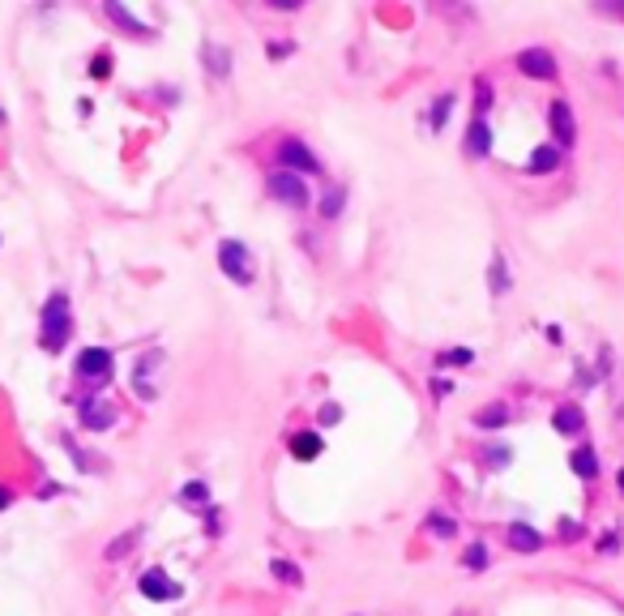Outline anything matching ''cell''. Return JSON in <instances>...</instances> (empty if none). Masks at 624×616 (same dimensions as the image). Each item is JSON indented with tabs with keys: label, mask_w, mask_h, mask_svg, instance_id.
<instances>
[{
	"label": "cell",
	"mask_w": 624,
	"mask_h": 616,
	"mask_svg": "<svg viewBox=\"0 0 624 616\" xmlns=\"http://www.w3.org/2000/svg\"><path fill=\"white\" fill-rule=\"evenodd\" d=\"M68 330H73V317H68V296H64V291H56V296L43 304V330H39V338H43V347H47V351H60V347H64V338H68Z\"/></svg>",
	"instance_id": "obj_1"
},
{
	"label": "cell",
	"mask_w": 624,
	"mask_h": 616,
	"mask_svg": "<svg viewBox=\"0 0 624 616\" xmlns=\"http://www.w3.org/2000/svg\"><path fill=\"white\" fill-rule=\"evenodd\" d=\"M218 266H223V274H227L231 283H240V287H248L252 274H257V261H252L248 244H240V240H223V244H218Z\"/></svg>",
	"instance_id": "obj_2"
},
{
	"label": "cell",
	"mask_w": 624,
	"mask_h": 616,
	"mask_svg": "<svg viewBox=\"0 0 624 616\" xmlns=\"http://www.w3.org/2000/svg\"><path fill=\"white\" fill-rule=\"evenodd\" d=\"M270 197H278L282 206L304 210V206H308V184H304V176H295V171H274V176H270Z\"/></svg>",
	"instance_id": "obj_3"
},
{
	"label": "cell",
	"mask_w": 624,
	"mask_h": 616,
	"mask_svg": "<svg viewBox=\"0 0 624 616\" xmlns=\"http://www.w3.org/2000/svg\"><path fill=\"white\" fill-rule=\"evenodd\" d=\"M77 377L90 381V385L111 381V351H107V347H86V351L77 355Z\"/></svg>",
	"instance_id": "obj_4"
},
{
	"label": "cell",
	"mask_w": 624,
	"mask_h": 616,
	"mask_svg": "<svg viewBox=\"0 0 624 616\" xmlns=\"http://www.w3.org/2000/svg\"><path fill=\"white\" fill-rule=\"evenodd\" d=\"M278 163H287V167H295V176L300 171H321V163H317V154L304 146V141H295V137H287V141H278Z\"/></svg>",
	"instance_id": "obj_5"
},
{
	"label": "cell",
	"mask_w": 624,
	"mask_h": 616,
	"mask_svg": "<svg viewBox=\"0 0 624 616\" xmlns=\"http://www.w3.org/2000/svg\"><path fill=\"white\" fill-rule=\"evenodd\" d=\"M548 120H552V133H556V141H561V150H569V146L578 141V124H573V107H569L565 99H556V103H552V111H548Z\"/></svg>",
	"instance_id": "obj_6"
},
{
	"label": "cell",
	"mask_w": 624,
	"mask_h": 616,
	"mask_svg": "<svg viewBox=\"0 0 624 616\" xmlns=\"http://www.w3.org/2000/svg\"><path fill=\"white\" fill-rule=\"evenodd\" d=\"M518 69L526 73V77H556V60H552V51H543V47H526L522 56H518Z\"/></svg>",
	"instance_id": "obj_7"
},
{
	"label": "cell",
	"mask_w": 624,
	"mask_h": 616,
	"mask_svg": "<svg viewBox=\"0 0 624 616\" xmlns=\"http://www.w3.org/2000/svg\"><path fill=\"white\" fill-rule=\"evenodd\" d=\"M137 587H141L145 600H180V582H171L163 570H145Z\"/></svg>",
	"instance_id": "obj_8"
},
{
	"label": "cell",
	"mask_w": 624,
	"mask_h": 616,
	"mask_svg": "<svg viewBox=\"0 0 624 616\" xmlns=\"http://www.w3.org/2000/svg\"><path fill=\"white\" fill-rule=\"evenodd\" d=\"M163 364V351H145V360L137 364V373H133V385H137V394L141 398H158V385L150 381V373Z\"/></svg>",
	"instance_id": "obj_9"
},
{
	"label": "cell",
	"mask_w": 624,
	"mask_h": 616,
	"mask_svg": "<svg viewBox=\"0 0 624 616\" xmlns=\"http://www.w3.org/2000/svg\"><path fill=\"white\" fill-rule=\"evenodd\" d=\"M505 535H509V548H513V552H539V548H543V535H539L535 527H526V522H513Z\"/></svg>",
	"instance_id": "obj_10"
},
{
	"label": "cell",
	"mask_w": 624,
	"mask_h": 616,
	"mask_svg": "<svg viewBox=\"0 0 624 616\" xmlns=\"http://www.w3.org/2000/svg\"><path fill=\"white\" fill-rule=\"evenodd\" d=\"M466 150H471L475 158H484V154L492 150V133H488L484 116H475V120H471V128H466Z\"/></svg>",
	"instance_id": "obj_11"
},
{
	"label": "cell",
	"mask_w": 624,
	"mask_h": 616,
	"mask_svg": "<svg viewBox=\"0 0 624 616\" xmlns=\"http://www.w3.org/2000/svg\"><path fill=\"white\" fill-rule=\"evenodd\" d=\"M552 424H556V433H565V437H578L582 428H586V415H582V407H561L556 415H552Z\"/></svg>",
	"instance_id": "obj_12"
},
{
	"label": "cell",
	"mask_w": 624,
	"mask_h": 616,
	"mask_svg": "<svg viewBox=\"0 0 624 616\" xmlns=\"http://www.w3.org/2000/svg\"><path fill=\"white\" fill-rule=\"evenodd\" d=\"M556 167H561V146H539L531 154V163H526V171H535V176H548Z\"/></svg>",
	"instance_id": "obj_13"
},
{
	"label": "cell",
	"mask_w": 624,
	"mask_h": 616,
	"mask_svg": "<svg viewBox=\"0 0 624 616\" xmlns=\"http://www.w3.org/2000/svg\"><path fill=\"white\" fill-rule=\"evenodd\" d=\"M111 420H116V411L107 403H86L81 407V424L86 428H111Z\"/></svg>",
	"instance_id": "obj_14"
},
{
	"label": "cell",
	"mask_w": 624,
	"mask_h": 616,
	"mask_svg": "<svg viewBox=\"0 0 624 616\" xmlns=\"http://www.w3.org/2000/svg\"><path fill=\"white\" fill-rule=\"evenodd\" d=\"M569 463H573V471H578L582 480H595V475H599V454H595L590 445H578Z\"/></svg>",
	"instance_id": "obj_15"
},
{
	"label": "cell",
	"mask_w": 624,
	"mask_h": 616,
	"mask_svg": "<svg viewBox=\"0 0 624 616\" xmlns=\"http://www.w3.org/2000/svg\"><path fill=\"white\" fill-rule=\"evenodd\" d=\"M103 9H107V17H116V21H120V26H124V30H133V34H150V26H145V21H137V17H133V13H128V9H120V4H116V0H107V4H103Z\"/></svg>",
	"instance_id": "obj_16"
},
{
	"label": "cell",
	"mask_w": 624,
	"mask_h": 616,
	"mask_svg": "<svg viewBox=\"0 0 624 616\" xmlns=\"http://www.w3.org/2000/svg\"><path fill=\"white\" fill-rule=\"evenodd\" d=\"M291 450H295V458H317V454H321V437H317V433H300V437L291 441Z\"/></svg>",
	"instance_id": "obj_17"
},
{
	"label": "cell",
	"mask_w": 624,
	"mask_h": 616,
	"mask_svg": "<svg viewBox=\"0 0 624 616\" xmlns=\"http://www.w3.org/2000/svg\"><path fill=\"white\" fill-rule=\"evenodd\" d=\"M505 420H509V411H505V407H484V411L475 415V424H479V428H501Z\"/></svg>",
	"instance_id": "obj_18"
},
{
	"label": "cell",
	"mask_w": 624,
	"mask_h": 616,
	"mask_svg": "<svg viewBox=\"0 0 624 616\" xmlns=\"http://www.w3.org/2000/svg\"><path fill=\"white\" fill-rule=\"evenodd\" d=\"M270 574H274V578H282V582H291V587H300V582H304V574H300L291 561H270Z\"/></svg>",
	"instance_id": "obj_19"
},
{
	"label": "cell",
	"mask_w": 624,
	"mask_h": 616,
	"mask_svg": "<svg viewBox=\"0 0 624 616\" xmlns=\"http://www.w3.org/2000/svg\"><path fill=\"white\" fill-rule=\"evenodd\" d=\"M505 287H509V274H505V257H496V261H492V296H505Z\"/></svg>",
	"instance_id": "obj_20"
},
{
	"label": "cell",
	"mask_w": 624,
	"mask_h": 616,
	"mask_svg": "<svg viewBox=\"0 0 624 616\" xmlns=\"http://www.w3.org/2000/svg\"><path fill=\"white\" fill-rule=\"evenodd\" d=\"M449 103H454L449 94L436 99V107H432V124H436V128H445V120H449Z\"/></svg>",
	"instance_id": "obj_21"
},
{
	"label": "cell",
	"mask_w": 624,
	"mask_h": 616,
	"mask_svg": "<svg viewBox=\"0 0 624 616\" xmlns=\"http://www.w3.org/2000/svg\"><path fill=\"white\" fill-rule=\"evenodd\" d=\"M428 527H432L436 535H454V531H458V522H454V518H441V514H436V518H428Z\"/></svg>",
	"instance_id": "obj_22"
},
{
	"label": "cell",
	"mask_w": 624,
	"mask_h": 616,
	"mask_svg": "<svg viewBox=\"0 0 624 616\" xmlns=\"http://www.w3.org/2000/svg\"><path fill=\"white\" fill-rule=\"evenodd\" d=\"M133 540H137V535H120V540H116V544L107 548V561H120V557L128 552V544H133Z\"/></svg>",
	"instance_id": "obj_23"
},
{
	"label": "cell",
	"mask_w": 624,
	"mask_h": 616,
	"mask_svg": "<svg viewBox=\"0 0 624 616\" xmlns=\"http://www.w3.org/2000/svg\"><path fill=\"white\" fill-rule=\"evenodd\" d=\"M484 565H488V552H484V544H475L466 552V570H484Z\"/></svg>",
	"instance_id": "obj_24"
},
{
	"label": "cell",
	"mask_w": 624,
	"mask_h": 616,
	"mask_svg": "<svg viewBox=\"0 0 624 616\" xmlns=\"http://www.w3.org/2000/svg\"><path fill=\"white\" fill-rule=\"evenodd\" d=\"M321 210H325V214L334 218V214L342 210V193H325V206H321Z\"/></svg>",
	"instance_id": "obj_25"
},
{
	"label": "cell",
	"mask_w": 624,
	"mask_h": 616,
	"mask_svg": "<svg viewBox=\"0 0 624 616\" xmlns=\"http://www.w3.org/2000/svg\"><path fill=\"white\" fill-rule=\"evenodd\" d=\"M180 497H184V501H205L210 493H205V484H188V488H184Z\"/></svg>",
	"instance_id": "obj_26"
},
{
	"label": "cell",
	"mask_w": 624,
	"mask_h": 616,
	"mask_svg": "<svg viewBox=\"0 0 624 616\" xmlns=\"http://www.w3.org/2000/svg\"><path fill=\"white\" fill-rule=\"evenodd\" d=\"M90 73H94V77H107V73H111V60H107V56H98V60H94V69H90Z\"/></svg>",
	"instance_id": "obj_27"
},
{
	"label": "cell",
	"mask_w": 624,
	"mask_h": 616,
	"mask_svg": "<svg viewBox=\"0 0 624 616\" xmlns=\"http://www.w3.org/2000/svg\"><path fill=\"white\" fill-rule=\"evenodd\" d=\"M488 463H492V467H505V463H509V450H488Z\"/></svg>",
	"instance_id": "obj_28"
},
{
	"label": "cell",
	"mask_w": 624,
	"mask_h": 616,
	"mask_svg": "<svg viewBox=\"0 0 624 616\" xmlns=\"http://www.w3.org/2000/svg\"><path fill=\"white\" fill-rule=\"evenodd\" d=\"M475 90H479V103H475V107H479V111H488V81H479Z\"/></svg>",
	"instance_id": "obj_29"
},
{
	"label": "cell",
	"mask_w": 624,
	"mask_h": 616,
	"mask_svg": "<svg viewBox=\"0 0 624 616\" xmlns=\"http://www.w3.org/2000/svg\"><path fill=\"white\" fill-rule=\"evenodd\" d=\"M445 360H449V364H466V360H471V351H449Z\"/></svg>",
	"instance_id": "obj_30"
},
{
	"label": "cell",
	"mask_w": 624,
	"mask_h": 616,
	"mask_svg": "<svg viewBox=\"0 0 624 616\" xmlns=\"http://www.w3.org/2000/svg\"><path fill=\"white\" fill-rule=\"evenodd\" d=\"M338 415H342V411H338V407H325V411H321V424H334V420H338Z\"/></svg>",
	"instance_id": "obj_31"
},
{
	"label": "cell",
	"mask_w": 624,
	"mask_h": 616,
	"mask_svg": "<svg viewBox=\"0 0 624 616\" xmlns=\"http://www.w3.org/2000/svg\"><path fill=\"white\" fill-rule=\"evenodd\" d=\"M9 501H13V497H9V488H0V510H4Z\"/></svg>",
	"instance_id": "obj_32"
},
{
	"label": "cell",
	"mask_w": 624,
	"mask_h": 616,
	"mask_svg": "<svg viewBox=\"0 0 624 616\" xmlns=\"http://www.w3.org/2000/svg\"><path fill=\"white\" fill-rule=\"evenodd\" d=\"M620 493H624V471H620Z\"/></svg>",
	"instance_id": "obj_33"
},
{
	"label": "cell",
	"mask_w": 624,
	"mask_h": 616,
	"mask_svg": "<svg viewBox=\"0 0 624 616\" xmlns=\"http://www.w3.org/2000/svg\"><path fill=\"white\" fill-rule=\"evenodd\" d=\"M620 13H624V4H620Z\"/></svg>",
	"instance_id": "obj_34"
},
{
	"label": "cell",
	"mask_w": 624,
	"mask_h": 616,
	"mask_svg": "<svg viewBox=\"0 0 624 616\" xmlns=\"http://www.w3.org/2000/svg\"><path fill=\"white\" fill-rule=\"evenodd\" d=\"M458 616H462V612H458Z\"/></svg>",
	"instance_id": "obj_35"
}]
</instances>
